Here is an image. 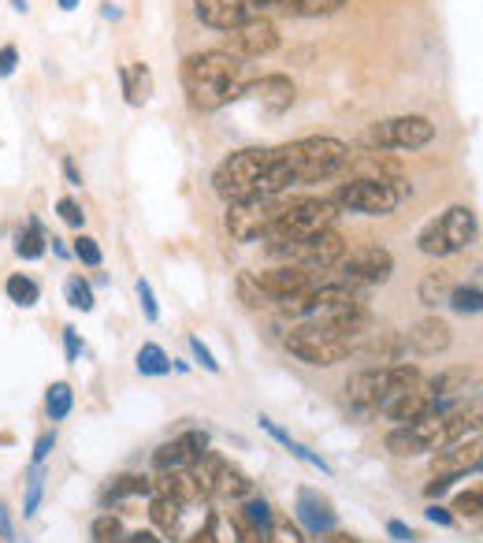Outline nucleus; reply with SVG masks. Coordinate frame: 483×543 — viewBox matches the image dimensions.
<instances>
[{
	"mask_svg": "<svg viewBox=\"0 0 483 543\" xmlns=\"http://www.w3.org/2000/svg\"><path fill=\"white\" fill-rule=\"evenodd\" d=\"M246 64L223 49H205L183 60V90L197 112H220L235 105L238 90L246 86Z\"/></svg>",
	"mask_w": 483,
	"mask_h": 543,
	"instance_id": "nucleus-1",
	"label": "nucleus"
},
{
	"mask_svg": "<svg viewBox=\"0 0 483 543\" xmlns=\"http://www.w3.org/2000/svg\"><path fill=\"white\" fill-rule=\"evenodd\" d=\"M275 157L283 164L290 186H309L339 175L350 160V146L339 138H298L290 146L275 149Z\"/></svg>",
	"mask_w": 483,
	"mask_h": 543,
	"instance_id": "nucleus-2",
	"label": "nucleus"
},
{
	"mask_svg": "<svg viewBox=\"0 0 483 543\" xmlns=\"http://www.w3.org/2000/svg\"><path fill=\"white\" fill-rule=\"evenodd\" d=\"M272 149H238L231 157H223L212 172V190L227 205L246 198H264V175H268Z\"/></svg>",
	"mask_w": 483,
	"mask_h": 543,
	"instance_id": "nucleus-3",
	"label": "nucleus"
},
{
	"mask_svg": "<svg viewBox=\"0 0 483 543\" xmlns=\"http://www.w3.org/2000/svg\"><path fill=\"white\" fill-rule=\"evenodd\" d=\"M420 384V372L413 365H372V369L353 372L346 380V395L361 410H383L391 398Z\"/></svg>",
	"mask_w": 483,
	"mask_h": 543,
	"instance_id": "nucleus-4",
	"label": "nucleus"
},
{
	"mask_svg": "<svg viewBox=\"0 0 483 543\" xmlns=\"http://www.w3.org/2000/svg\"><path fill=\"white\" fill-rule=\"evenodd\" d=\"M472 239H476V212L469 205H454L420 227L417 250L428 257H454V253L469 250Z\"/></svg>",
	"mask_w": 483,
	"mask_h": 543,
	"instance_id": "nucleus-5",
	"label": "nucleus"
},
{
	"mask_svg": "<svg viewBox=\"0 0 483 543\" xmlns=\"http://www.w3.org/2000/svg\"><path fill=\"white\" fill-rule=\"evenodd\" d=\"M335 201L331 198H287L283 212H279V220L275 227L268 231V246L275 242H301L316 235V231H327V227H335Z\"/></svg>",
	"mask_w": 483,
	"mask_h": 543,
	"instance_id": "nucleus-6",
	"label": "nucleus"
},
{
	"mask_svg": "<svg viewBox=\"0 0 483 543\" xmlns=\"http://www.w3.org/2000/svg\"><path fill=\"white\" fill-rule=\"evenodd\" d=\"M409 198V186L402 179H350L335 190V209L361 212V216H391Z\"/></svg>",
	"mask_w": 483,
	"mask_h": 543,
	"instance_id": "nucleus-7",
	"label": "nucleus"
},
{
	"mask_svg": "<svg viewBox=\"0 0 483 543\" xmlns=\"http://www.w3.org/2000/svg\"><path fill=\"white\" fill-rule=\"evenodd\" d=\"M268 253H272L275 261L309 268V272H331L346 257V239H342L335 227H327V231H316V235H309V239L301 242H275V246H268Z\"/></svg>",
	"mask_w": 483,
	"mask_h": 543,
	"instance_id": "nucleus-8",
	"label": "nucleus"
},
{
	"mask_svg": "<svg viewBox=\"0 0 483 543\" xmlns=\"http://www.w3.org/2000/svg\"><path fill=\"white\" fill-rule=\"evenodd\" d=\"M283 346H287L298 361L316 365V369H331V365H339V361H346L353 354V343L335 339V335L324 332V328L313 324V320H305V324H298V328H290L287 339H283Z\"/></svg>",
	"mask_w": 483,
	"mask_h": 543,
	"instance_id": "nucleus-9",
	"label": "nucleus"
},
{
	"mask_svg": "<svg viewBox=\"0 0 483 543\" xmlns=\"http://www.w3.org/2000/svg\"><path fill=\"white\" fill-rule=\"evenodd\" d=\"M283 205H287V198H246V201L227 205V216H223L227 235L235 242H242V246H249V242H264L268 239V231L275 227V220H279Z\"/></svg>",
	"mask_w": 483,
	"mask_h": 543,
	"instance_id": "nucleus-10",
	"label": "nucleus"
},
{
	"mask_svg": "<svg viewBox=\"0 0 483 543\" xmlns=\"http://www.w3.org/2000/svg\"><path fill=\"white\" fill-rule=\"evenodd\" d=\"M194 12L209 30H231L249 19L287 15V0H194Z\"/></svg>",
	"mask_w": 483,
	"mask_h": 543,
	"instance_id": "nucleus-11",
	"label": "nucleus"
},
{
	"mask_svg": "<svg viewBox=\"0 0 483 543\" xmlns=\"http://www.w3.org/2000/svg\"><path fill=\"white\" fill-rule=\"evenodd\" d=\"M435 138V123L428 116H391V120L372 123L368 146L376 149H424Z\"/></svg>",
	"mask_w": 483,
	"mask_h": 543,
	"instance_id": "nucleus-12",
	"label": "nucleus"
},
{
	"mask_svg": "<svg viewBox=\"0 0 483 543\" xmlns=\"http://www.w3.org/2000/svg\"><path fill=\"white\" fill-rule=\"evenodd\" d=\"M279 49V30L272 19H249L242 27L223 30V53L238 56L242 64L246 60H261V56Z\"/></svg>",
	"mask_w": 483,
	"mask_h": 543,
	"instance_id": "nucleus-13",
	"label": "nucleus"
},
{
	"mask_svg": "<svg viewBox=\"0 0 483 543\" xmlns=\"http://www.w3.org/2000/svg\"><path fill=\"white\" fill-rule=\"evenodd\" d=\"M339 276L350 287H376L394 276V257L383 246H361L339 261Z\"/></svg>",
	"mask_w": 483,
	"mask_h": 543,
	"instance_id": "nucleus-14",
	"label": "nucleus"
},
{
	"mask_svg": "<svg viewBox=\"0 0 483 543\" xmlns=\"http://www.w3.org/2000/svg\"><path fill=\"white\" fill-rule=\"evenodd\" d=\"M238 105L257 108L261 116H283L290 105H294V82L287 75H264V79L242 86L235 97Z\"/></svg>",
	"mask_w": 483,
	"mask_h": 543,
	"instance_id": "nucleus-15",
	"label": "nucleus"
},
{
	"mask_svg": "<svg viewBox=\"0 0 483 543\" xmlns=\"http://www.w3.org/2000/svg\"><path fill=\"white\" fill-rule=\"evenodd\" d=\"M253 279H257V287H261L264 298H268V305L287 302V298H294V294H305L309 287H316V283H320V279H316V272H309V268H298V265L264 268V272H253Z\"/></svg>",
	"mask_w": 483,
	"mask_h": 543,
	"instance_id": "nucleus-16",
	"label": "nucleus"
},
{
	"mask_svg": "<svg viewBox=\"0 0 483 543\" xmlns=\"http://www.w3.org/2000/svg\"><path fill=\"white\" fill-rule=\"evenodd\" d=\"M454 343V332H450V324L439 317H424L417 320L409 332H405V346H413L420 358H435V354H446Z\"/></svg>",
	"mask_w": 483,
	"mask_h": 543,
	"instance_id": "nucleus-17",
	"label": "nucleus"
},
{
	"mask_svg": "<svg viewBox=\"0 0 483 543\" xmlns=\"http://www.w3.org/2000/svg\"><path fill=\"white\" fill-rule=\"evenodd\" d=\"M298 521H301V529L309 532V536H316V540L327 536V532H335V525H339L331 503H327L320 491H309V488L298 491Z\"/></svg>",
	"mask_w": 483,
	"mask_h": 543,
	"instance_id": "nucleus-18",
	"label": "nucleus"
},
{
	"mask_svg": "<svg viewBox=\"0 0 483 543\" xmlns=\"http://www.w3.org/2000/svg\"><path fill=\"white\" fill-rule=\"evenodd\" d=\"M435 473H443V477H465V473H476L480 469V436L472 439H457L443 451H435Z\"/></svg>",
	"mask_w": 483,
	"mask_h": 543,
	"instance_id": "nucleus-19",
	"label": "nucleus"
},
{
	"mask_svg": "<svg viewBox=\"0 0 483 543\" xmlns=\"http://www.w3.org/2000/svg\"><path fill=\"white\" fill-rule=\"evenodd\" d=\"M431 402H435L431 391L409 387V391H402L398 398H391V402L383 406V413H387L394 424H417V421H424V417H431Z\"/></svg>",
	"mask_w": 483,
	"mask_h": 543,
	"instance_id": "nucleus-20",
	"label": "nucleus"
},
{
	"mask_svg": "<svg viewBox=\"0 0 483 543\" xmlns=\"http://www.w3.org/2000/svg\"><path fill=\"white\" fill-rule=\"evenodd\" d=\"M405 350H409V346H405L402 332H379V335H372L357 354L368 361H376V365H394V361H402Z\"/></svg>",
	"mask_w": 483,
	"mask_h": 543,
	"instance_id": "nucleus-21",
	"label": "nucleus"
},
{
	"mask_svg": "<svg viewBox=\"0 0 483 543\" xmlns=\"http://www.w3.org/2000/svg\"><path fill=\"white\" fill-rule=\"evenodd\" d=\"M119 82L127 93V105H145L153 97V71L145 64H123L119 67Z\"/></svg>",
	"mask_w": 483,
	"mask_h": 543,
	"instance_id": "nucleus-22",
	"label": "nucleus"
},
{
	"mask_svg": "<svg viewBox=\"0 0 483 543\" xmlns=\"http://www.w3.org/2000/svg\"><path fill=\"white\" fill-rule=\"evenodd\" d=\"M220 465H223V458H220V454H212V451H205L201 458H194V462L186 465V473H190V480H194V488H197V499H209V495H216Z\"/></svg>",
	"mask_w": 483,
	"mask_h": 543,
	"instance_id": "nucleus-23",
	"label": "nucleus"
},
{
	"mask_svg": "<svg viewBox=\"0 0 483 543\" xmlns=\"http://www.w3.org/2000/svg\"><path fill=\"white\" fill-rule=\"evenodd\" d=\"M249 491H253V480L238 465L223 462L220 477H216V495H223V499H249Z\"/></svg>",
	"mask_w": 483,
	"mask_h": 543,
	"instance_id": "nucleus-24",
	"label": "nucleus"
},
{
	"mask_svg": "<svg viewBox=\"0 0 483 543\" xmlns=\"http://www.w3.org/2000/svg\"><path fill=\"white\" fill-rule=\"evenodd\" d=\"M183 510H186V503H175V499H164V495H157V499H153V510H149V517H153V525H157V529H164L168 536H179V532H183Z\"/></svg>",
	"mask_w": 483,
	"mask_h": 543,
	"instance_id": "nucleus-25",
	"label": "nucleus"
},
{
	"mask_svg": "<svg viewBox=\"0 0 483 543\" xmlns=\"http://www.w3.org/2000/svg\"><path fill=\"white\" fill-rule=\"evenodd\" d=\"M469 380H472L469 369H446V372H439V376H431L428 387L435 398H450V395H457V391H465Z\"/></svg>",
	"mask_w": 483,
	"mask_h": 543,
	"instance_id": "nucleus-26",
	"label": "nucleus"
},
{
	"mask_svg": "<svg viewBox=\"0 0 483 543\" xmlns=\"http://www.w3.org/2000/svg\"><path fill=\"white\" fill-rule=\"evenodd\" d=\"M71 406H75V391H71V384H53L49 391H45V413H49V421H64L67 413H71Z\"/></svg>",
	"mask_w": 483,
	"mask_h": 543,
	"instance_id": "nucleus-27",
	"label": "nucleus"
},
{
	"mask_svg": "<svg viewBox=\"0 0 483 543\" xmlns=\"http://www.w3.org/2000/svg\"><path fill=\"white\" fill-rule=\"evenodd\" d=\"M138 372H142V376H168L171 358L164 354V346L145 343L142 350H138Z\"/></svg>",
	"mask_w": 483,
	"mask_h": 543,
	"instance_id": "nucleus-28",
	"label": "nucleus"
},
{
	"mask_svg": "<svg viewBox=\"0 0 483 543\" xmlns=\"http://www.w3.org/2000/svg\"><path fill=\"white\" fill-rule=\"evenodd\" d=\"M346 8V0H287V15L316 19V15H335Z\"/></svg>",
	"mask_w": 483,
	"mask_h": 543,
	"instance_id": "nucleus-29",
	"label": "nucleus"
},
{
	"mask_svg": "<svg viewBox=\"0 0 483 543\" xmlns=\"http://www.w3.org/2000/svg\"><path fill=\"white\" fill-rule=\"evenodd\" d=\"M15 253H19L23 261H38L41 253H45V235H41L38 220H30L27 231H19V235H15Z\"/></svg>",
	"mask_w": 483,
	"mask_h": 543,
	"instance_id": "nucleus-30",
	"label": "nucleus"
},
{
	"mask_svg": "<svg viewBox=\"0 0 483 543\" xmlns=\"http://www.w3.org/2000/svg\"><path fill=\"white\" fill-rule=\"evenodd\" d=\"M4 291H8V298H12L19 309H34L38 298H41V287L30 276H12L8 283H4Z\"/></svg>",
	"mask_w": 483,
	"mask_h": 543,
	"instance_id": "nucleus-31",
	"label": "nucleus"
},
{
	"mask_svg": "<svg viewBox=\"0 0 483 543\" xmlns=\"http://www.w3.org/2000/svg\"><path fill=\"white\" fill-rule=\"evenodd\" d=\"M186 465H190V454L183 451V443H179V439H171V443L157 447V454H153V469H157V473H168V469H186Z\"/></svg>",
	"mask_w": 483,
	"mask_h": 543,
	"instance_id": "nucleus-32",
	"label": "nucleus"
},
{
	"mask_svg": "<svg viewBox=\"0 0 483 543\" xmlns=\"http://www.w3.org/2000/svg\"><path fill=\"white\" fill-rule=\"evenodd\" d=\"M387 451H391L394 458H417V454H424L409 424H398L391 436H387Z\"/></svg>",
	"mask_w": 483,
	"mask_h": 543,
	"instance_id": "nucleus-33",
	"label": "nucleus"
},
{
	"mask_svg": "<svg viewBox=\"0 0 483 543\" xmlns=\"http://www.w3.org/2000/svg\"><path fill=\"white\" fill-rule=\"evenodd\" d=\"M238 517H242L246 525H253V529H261V532H268V525L275 521V517H272V503H268V499H253V495H249L246 503H242Z\"/></svg>",
	"mask_w": 483,
	"mask_h": 543,
	"instance_id": "nucleus-34",
	"label": "nucleus"
},
{
	"mask_svg": "<svg viewBox=\"0 0 483 543\" xmlns=\"http://www.w3.org/2000/svg\"><path fill=\"white\" fill-rule=\"evenodd\" d=\"M149 491H153V480L127 473V477L112 480V488H108V499H131V495H149Z\"/></svg>",
	"mask_w": 483,
	"mask_h": 543,
	"instance_id": "nucleus-35",
	"label": "nucleus"
},
{
	"mask_svg": "<svg viewBox=\"0 0 483 543\" xmlns=\"http://www.w3.org/2000/svg\"><path fill=\"white\" fill-rule=\"evenodd\" d=\"M446 302L454 305L457 313H480L483 309V294H480V283H472V287H450V298Z\"/></svg>",
	"mask_w": 483,
	"mask_h": 543,
	"instance_id": "nucleus-36",
	"label": "nucleus"
},
{
	"mask_svg": "<svg viewBox=\"0 0 483 543\" xmlns=\"http://www.w3.org/2000/svg\"><path fill=\"white\" fill-rule=\"evenodd\" d=\"M41 495H45V473H41V465H34V469H30V477H27V499H23V517H38Z\"/></svg>",
	"mask_w": 483,
	"mask_h": 543,
	"instance_id": "nucleus-37",
	"label": "nucleus"
},
{
	"mask_svg": "<svg viewBox=\"0 0 483 543\" xmlns=\"http://www.w3.org/2000/svg\"><path fill=\"white\" fill-rule=\"evenodd\" d=\"M450 298V283H446L443 272H431V276H424V283H420V302L424 305H439Z\"/></svg>",
	"mask_w": 483,
	"mask_h": 543,
	"instance_id": "nucleus-38",
	"label": "nucleus"
},
{
	"mask_svg": "<svg viewBox=\"0 0 483 543\" xmlns=\"http://www.w3.org/2000/svg\"><path fill=\"white\" fill-rule=\"evenodd\" d=\"M64 294H67V305H71V309H82V313H90V309H93V291H90V283H86L82 276L67 279Z\"/></svg>",
	"mask_w": 483,
	"mask_h": 543,
	"instance_id": "nucleus-39",
	"label": "nucleus"
},
{
	"mask_svg": "<svg viewBox=\"0 0 483 543\" xmlns=\"http://www.w3.org/2000/svg\"><path fill=\"white\" fill-rule=\"evenodd\" d=\"M93 540L97 543H123L127 540V532H123V525H119V517L105 514L93 521Z\"/></svg>",
	"mask_w": 483,
	"mask_h": 543,
	"instance_id": "nucleus-40",
	"label": "nucleus"
},
{
	"mask_svg": "<svg viewBox=\"0 0 483 543\" xmlns=\"http://www.w3.org/2000/svg\"><path fill=\"white\" fill-rule=\"evenodd\" d=\"M235 287H238V298H242V302H246L249 309H264V305H268V298L261 294V287H257V279H253V272H242Z\"/></svg>",
	"mask_w": 483,
	"mask_h": 543,
	"instance_id": "nucleus-41",
	"label": "nucleus"
},
{
	"mask_svg": "<svg viewBox=\"0 0 483 543\" xmlns=\"http://www.w3.org/2000/svg\"><path fill=\"white\" fill-rule=\"evenodd\" d=\"M264 543H305L298 525H290V521H272L268 532H264Z\"/></svg>",
	"mask_w": 483,
	"mask_h": 543,
	"instance_id": "nucleus-42",
	"label": "nucleus"
},
{
	"mask_svg": "<svg viewBox=\"0 0 483 543\" xmlns=\"http://www.w3.org/2000/svg\"><path fill=\"white\" fill-rule=\"evenodd\" d=\"M75 257H79L82 265H90V268H97L101 261H105V253H101V246H97V239H90V235H79L75 239Z\"/></svg>",
	"mask_w": 483,
	"mask_h": 543,
	"instance_id": "nucleus-43",
	"label": "nucleus"
},
{
	"mask_svg": "<svg viewBox=\"0 0 483 543\" xmlns=\"http://www.w3.org/2000/svg\"><path fill=\"white\" fill-rule=\"evenodd\" d=\"M480 506H483V495H480V491H461V495L454 499V510H457V514H461V517H472V521H480V514H483Z\"/></svg>",
	"mask_w": 483,
	"mask_h": 543,
	"instance_id": "nucleus-44",
	"label": "nucleus"
},
{
	"mask_svg": "<svg viewBox=\"0 0 483 543\" xmlns=\"http://www.w3.org/2000/svg\"><path fill=\"white\" fill-rule=\"evenodd\" d=\"M179 443H183V451L190 454V462H194V458H201V454L209 451V432H201V428H194V432H183V436H179Z\"/></svg>",
	"mask_w": 483,
	"mask_h": 543,
	"instance_id": "nucleus-45",
	"label": "nucleus"
},
{
	"mask_svg": "<svg viewBox=\"0 0 483 543\" xmlns=\"http://www.w3.org/2000/svg\"><path fill=\"white\" fill-rule=\"evenodd\" d=\"M287 451L294 454V458H301V462H305V465H313V469H320L324 477H331V465H327L324 458H320V454L309 451V447H301L298 439H287Z\"/></svg>",
	"mask_w": 483,
	"mask_h": 543,
	"instance_id": "nucleus-46",
	"label": "nucleus"
},
{
	"mask_svg": "<svg viewBox=\"0 0 483 543\" xmlns=\"http://www.w3.org/2000/svg\"><path fill=\"white\" fill-rule=\"evenodd\" d=\"M56 212H60V220H64L67 227H79V231H82V224H86V212H82L79 201L60 198V201H56Z\"/></svg>",
	"mask_w": 483,
	"mask_h": 543,
	"instance_id": "nucleus-47",
	"label": "nucleus"
},
{
	"mask_svg": "<svg viewBox=\"0 0 483 543\" xmlns=\"http://www.w3.org/2000/svg\"><path fill=\"white\" fill-rule=\"evenodd\" d=\"M138 298H142L145 320H149V324H157L160 309H157V298H153V287H149V279H138Z\"/></svg>",
	"mask_w": 483,
	"mask_h": 543,
	"instance_id": "nucleus-48",
	"label": "nucleus"
},
{
	"mask_svg": "<svg viewBox=\"0 0 483 543\" xmlns=\"http://www.w3.org/2000/svg\"><path fill=\"white\" fill-rule=\"evenodd\" d=\"M183 543H220V540H216V517L205 514V525H197L194 532H186Z\"/></svg>",
	"mask_w": 483,
	"mask_h": 543,
	"instance_id": "nucleus-49",
	"label": "nucleus"
},
{
	"mask_svg": "<svg viewBox=\"0 0 483 543\" xmlns=\"http://www.w3.org/2000/svg\"><path fill=\"white\" fill-rule=\"evenodd\" d=\"M190 350H194V361H201V369L205 372H220V361L212 358V350L197 335H190Z\"/></svg>",
	"mask_w": 483,
	"mask_h": 543,
	"instance_id": "nucleus-50",
	"label": "nucleus"
},
{
	"mask_svg": "<svg viewBox=\"0 0 483 543\" xmlns=\"http://www.w3.org/2000/svg\"><path fill=\"white\" fill-rule=\"evenodd\" d=\"M53 447H56V432H41L38 443H34V465L45 462V458L53 454Z\"/></svg>",
	"mask_w": 483,
	"mask_h": 543,
	"instance_id": "nucleus-51",
	"label": "nucleus"
},
{
	"mask_svg": "<svg viewBox=\"0 0 483 543\" xmlns=\"http://www.w3.org/2000/svg\"><path fill=\"white\" fill-rule=\"evenodd\" d=\"M424 517H428L431 525H443V529H450V525H454V514H450L446 506H439V503H431L428 510H424Z\"/></svg>",
	"mask_w": 483,
	"mask_h": 543,
	"instance_id": "nucleus-52",
	"label": "nucleus"
},
{
	"mask_svg": "<svg viewBox=\"0 0 483 543\" xmlns=\"http://www.w3.org/2000/svg\"><path fill=\"white\" fill-rule=\"evenodd\" d=\"M15 64H19V49H15V45H4V49H0V79H8L15 71Z\"/></svg>",
	"mask_w": 483,
	"mask_h": 543,
	"instance_id": "nucleus-53",
	"label": "nucleus"
},
{
	"mask_svg": "<svg viewBox=\"0 0 483 543\" xmlns=\"http://www.w3.org/2000/svg\"><path fill=\"white\" fill-rule=\"evenodd\" d=\"M235 532H238V543H264V532L253 529V525H246L242 517H235Z\"/></svg>",
	"mask_w": 483,
	"mask_h": 543,
	"instance_id": "nucleus-54",
	"label": "nucleus"
},
{
	"mask_svg": "<svg viewBox=\"0 0 483 543\" xmlns=\"http://www.w3.org/2000/svg\"><path fill=\"white\" fill-rule=\"evenodd\" d=\"M454 480L457 477H443V473H435V480H431L428 488H424V495H428V499H439V495H446V491L454 488Z\"/></svg>",
	"mask_w": 483,
	"mask_h": 543,
	"instance_id": "nucleus-55",
	"label": "nucleus"
},
{
	"mask_svg": "<svg viewBox=\"0 0 483 543\" xmlns=\"http://www.w3.org/2000/svg\"><path fill=\"white\" fill-rule=\"evenodd\" d=\"M387 532H391V540H398V543H413V540H417V532L409 529L405 521H387Z\"/></svg>",
	"mask_w": 483,
	"mask_h": 543,
	"instance_id": "nucleus-56",
	"label": "nucleus"
},
{
	"mask_svg": "<svg viewBox=\"0 0 483 543\" xmlns=\"http://www.w3.org/2000/svg\"><path fill=\"white\" fill-rule=\"evenodd\" d=\"M64 350H67V361H79L82 343H79V332H75V328H64Z\"/></svg>",
	"mask_w": 483,
	"mask_h": 543,
	"instance_id": "nucleus-57",
	"label": "nucleus"
},
{
	"mask_svg": "<svg viewBox=\"0 0 483 543\" xmlns=\"http://www.w3.org/2000/svg\"><path fill=\"white\" fill-rule=\"evenodd\" d=\"M0 540L12 543L15 540V529H12V517H8V506L0 503Z\"/></svg>",
	"mask_w": 483,
	"mask_h": 543,
	"instance_id": "nucleus-58",
	"label": "nucleus"
},
{
	"mask_svg": "<svg viewBox=\"0 0 483 543\" xmlns=\"http://www.w3.org/2000/svg\"><path fill=\"white\" fill-rule=\"evenodd\" d=\"M123 543H164V540H160L157 532H134V536H127Z\"/></svg>",
	"mask_w": 483,
	"mask_h": 543,
	"instance_id": "nucleus-59",
	"label": "nucleus"
},
{
	"mask_svg": "<svg viewBox=\"0 0 483 543\" xmlns=\"http://www.w3.org/2000/svg\"><path fill=\"white\" fill-rule=\"evenodd\" d=\"M64 175L71 186H82V175H79V168H75V160H64Z\"/></svg>",
	"mask_w": 483,
	"mask_h": 543,
	"instance_id": "nucleus-60",
	"label": "nucleus"
},
{
	"mask_svg": "<svg viewBox=\"0 0 483 543\" xmlns=\"http://www.w3.org/2000/svg\"><path fill=\"white\" fill-rule=\"evenodd\" d=\"M60 8H64V12H75V8H79V0H60Z\"/></svg>",
	"mask_w": 483,
	"mask_h": 543,
	"instance_id": "nucleus-61",
	"label": "nucleus"
},
{
	"mask_svg": "<svg viewBox=\"0 0 483 543\" xmlns=\"http://www.w3.org/2000/svg\"><path fill=\"white\" fill-rule=\"evenodd\" d=\"M335 543H361V540H353V536H342V532H335Z\"/></svg>",
	"mask_w": 483,
	"mask_h": 543,
	"instance_id": "nucleus-62",
	"label": "nucleus"
}]
</instances>
